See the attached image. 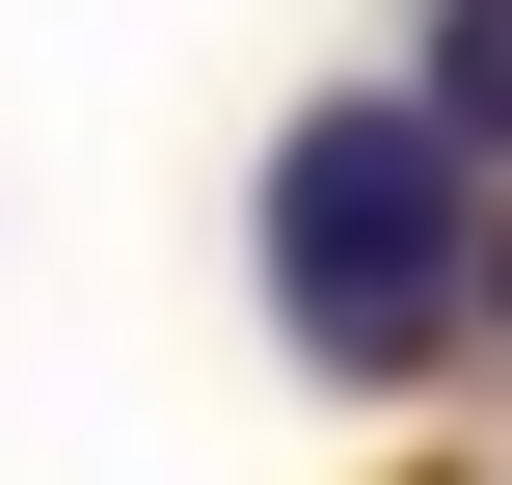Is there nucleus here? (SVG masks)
Returning a JSON list of instances; mask_svg holds the SVG:
<instances>
[{
	"label": "nucleus",
	"mask_w": 512,
	"mask_h": 485,
	"mask_svg": "<svg viewBox=\"0 0 512 485\" xmlns=\"http://www.w3.org/2000/svg\"><path fill=\"white\" fill-rule=\"evenodd\" d=\"M459 162H512V0H432V81H405Z\"/></svg>",
	"instance_id": "nucleus-2"
},
{
	"label": "nucleus",
	"mask_w": 512,
	"mask_h": 485,
	"mask_svg": "<svg viewBox=\"0 0 512 485\" xmlns=\"http://www.w3.org/2000/svg\"><path fill=\"white\" fill-rule=\"evenodd\" d=\"M270 324L324 378H432L486 324V162L432 108H297L270 135Z\"/></svg>",
	"instance_id": "nucleus-1"
}]
</instances>
